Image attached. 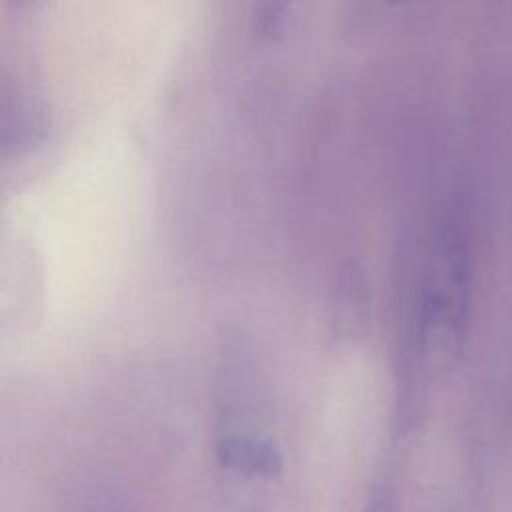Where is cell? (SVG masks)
<instances>
[{"label": "cell", "instance_id": "cell-1", "mask_svg": "<svg viewBox=\"0 0 512 512\" xmlns=\"http://www.w3.org/2000/svg\"><path fill=\"white\" fill-rule=\"evenodd\" d=\"M218 462L224 470L246 480L272 478L282 468V456L278 448L258 436L228 434L218 440Z\"/></svg>", "mask_w": 512, "mask_h": 512}, {"label": "cell", "instance_id": "cell-2", "mask_svg": "<svg viewBox=\"0 0 512 512\" xmlns=\"http://www.w3.org/2000/svg\"><path fill=\"white\" fill-rule=\"evenodd\" d=\"M358 512H400V498L394 480L390 476L378 478L368 490Z\"/></svg>", "mask_w": 512, "mask_h": 512}]
</instances>
